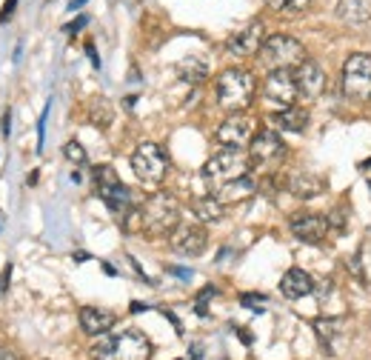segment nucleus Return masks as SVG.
<instances>
[{"instance_id":"9","label":"nucleus","mask_w":371,"mask_h":360,"mask_svg":"<svg viewBox=\"0 0 371 360\" xmlns=\"http://www.w3.org/2000/svg\"><path fill=\"white\" fill-rule=\"evenodd\" d=\"M260 95H263V103L274 112H283L289 106L297 103V80H294V72H268L266 80H263V89H260Z\"/></svg>"},{"instance_id":"6","label":"nucleus","mask_w":371,"mask_h":360,"mask_svg":"<svg viewBox=\"0 0 371 360\" xmlns=\"http://www.w3.org/2000/svg\"><path fill=\"white\" fill-rule=\"evenodd\" d=\"M132 172L143 186H163V180L169 174V155L158 143L143 140L135 152H132Z\"/></svg>"},{"instance_id":"8","label":"nucleus","mask_w":371,"mask_h":360,"mask_svg":"<svg viewBox=\"0 0 371 360\" xmlns=\"http://www.w3.org/2000/svg\"><path fill=\"white\" fill-rule=\"evenodd\" d=\"M340 92L351 103H365L371 98V54L357 52L343 63L340 77Z\"/></svg>"},{"instance_id":"4","label":"nucleus","mask_w":371,"mask_h":360,"mask_svg":"<svg viewBox=\"0 0 371 360\" xmlns=\"http://www.w3.org/2000/svg\"><path fill=\"white\" fill-rule=\"evenodd\" d=\"M252 174V158L249 152L243 149H234V146H220L206 163H203V180L209 183L211 192H218L220 186L232 183L237 177H245Z\"/></svg>"},{"instance_id":"29","label":"nucleus","mask_w":371,"mask_h":360,"mask_svg":"<svg viewBox=\"0 0 371 360\" xmlns=\"http://www.w3.org/2000/svg\"><path fill=\"white\" fill-rule=\"evenodd\" d=\"M63 155H66V160L75 163V166H86V163H89L86 149H83V143H77V140H69V143L63 146Z\"/></svg>"},{"instance_id":"31","label":"nucleus","mask_w":371,"mask_h":360,"mask_svg":"<svg viewBox=\"0 0 371 360\" xmlns=\"http://www.w3.org/2000/svg\"><path fill=\"white\" fill-rule=\"evenodd\" d=\"M334 289H337V286H334V283L326 278L323 283H317V286H315V294H317V300H320V303H328V297H331V292H334Z\"/></svg>"},{"instance_id":"44","label":"nucleus","mask_w":371,"mask_h":360,"mask_svg":"<svg viewBox=\"0 0 371 360\" xmlns=\"http://www.w3.org/2000/svg\"><path fill=\"white\" fill-rule=\"evenodd\" d=\"M200 354H203V349H200V346H195V349L189 352V360H200Z\"/></svg>"},{"instance_id":"41","label":"nucleus","mask_w":371,"mask_h":360,"mask_svg":"<svg viewBox=\"0 0 371 360\" xmlns=\"http://www.w3.org/2000/svg\"><path fill=\"white\" fill-rule=\"evenodd\" d=\"M163 315H166V320H172V323H174V329H177V335H183V323H180V317H177L174 312H169V309H166Z\"/></svg>"},{"instance_id":"27","label":"nucleus","mask_w":371,"mask_h":360,"mask_svg":"<svg viewBox=\"0 0 371 360\" xmlns=\"http://www.w3.org/2000/svg\"><path fill=\"white\" fill-rule=\"evenodd\" d=\"M218 294H220V289H218V286H211V283H209V286H203V289H200V294L195 297V315H197V317H209V303H211V300L218 297Z\"/></svg>"},{"instance_id":"43","label":"nucleus","mask_w":371,"mask_h":360,"mask_svg":"<svg viewBox=\"0 0 371 360\" xmlns=\"http://www.w3.org/2000/svg\"><path fill=\"white\" fill-rule=\"evenodd\" d=\"M103 272H106V275H109V278H114V275H117V269H114V266H112V263H103Z\"/></svg>"},{"instance_id":"34","label":"nucleus","mask_w":371,"mask_h":360,"mask_svg":"<svg viewBox=\"0 0 371 360\" xmlns=\"http://www.w3.org/2000/svg\"><path fill=\"white\" fill-rule=\"evenodd\" d=\"M15 6H17V0H6V3H3V9H0V23H9V20H12V12H15Z\"/></svg>"},{"instance_id":"18","label":"nucleus","mask_w":371,"mask_h":360,"mask_svg":"<svg viewBox=\"0 0 371 360\" xmlns=\"http://www.w3.org/2000/svg\"><path fill=\"white\" fill-rule=\"evenodd\" d=\"M315 286H317V280L308 275L305 269H297V266H292L280 278V292L286 300H303L308 294H315Z\"/></svg>"},{"instance_id":"20","label":"nucleus","mask_w":371,"mask_h":360,"mask_svg":"<svg viewBox=\"0 0 371 360\" xmlns=\"http://www.w3.org/2000/svg\"><path fill=\"white\" fill-rule=\"evenodd\" d=\"M337 20L346 26L371 23V0H337Z\"/></svg>"},{"instance_id":"32","label":"nucleus","mask_w":371,"mask_h":360,"mask_svg":"<svg viewBox=\"0 0 371 360\" xmlns=\"http://www.w3.org/2000/svg\"><path fill=\"white\" fill-rule=\"evenodd\" d=\"M49 109H52V103H46V109H43V114H40V120H38V149H43V140H46V120H49Z\"/></svg>"},{"instance_id":"38","label":"nucleus","mask_w":371,"mask_h":360,"mask_svg":"<svg viewBox=\"0 0 371 360\" xmlns=\"http://www.w3.org/2000/svg\"><path fill=\"white\" fill-rule=\"evenodd\" d=\"M86 54H89V60H91V66H95V69H100V57H98V49H95V43H86Z\"/></svg>"},{"instance_id":"35","label":"nucleus","mask_w":371,"mask_h":360,"mask_svg":"<svg viewBox=\"0 0 371 360\" xmlns=\"http://www.w3.org/2000/svg\"><path fill=\"white\" fill-rule=\"evenodd\" d=\"M9 280H12V263H6V266H3V272H0V294L6 292Z\"/></svg>"},{"instance_id":"16","label":"nucleus","mask_w":371,"mask_h":360,"mask_svg":"<svg viewBox=\"0 0 371 360\" xmlns=\"http://www.w3.org/2000/svg\"><path fill=\"white\" fill-rule=\"evenodd\" d=\"M77 320H80V329L89 338H100V335H109L114 329L117 315L109 312V309H100V306H83L77 312Z\"/></svg>"},{"instance_id":"2","label":"nucleus","mask_w":371,"mask_h":360,"mask_svg":"<svg viewBox=\"0 0 371 360\" xmlns=\"http://www.w3.org/2000/svg\"><path fill=\"white\" fill-rule=\"evenodd\" d=\"M151 340L137 329H126L120 335H100L89 346V360H151Z\"/></svg>"},{"instance_id":"15","label":"nucleus","mask_w":371,"mask_h":360,"mask_svg":"<svg viewBox=\"0 0 371 360\" xmlns=\"http://www.w3.org/2000/svg\"><path fill=\"white\" fill-rule=\"evenodd\" d=\"M294 80H297L300 100H317L326 92V72H323V66L317 63V60H312V57L294 69Z\"/></svg>"},{"instance_id":"19","label":"nucleus","mask_w":371,"mask_h":360,"mask_svg":"<svg viewBox=\"0 0 371 360\" xmlns=\"http://www.w3.org/2000/svg\"><path fill=\"white\" fill-rule=\"evenodd\" d=\"M271 120H274V126L280 129V132H294V135H303V132L308 129V123H312V114H308V109H305V106L294 103V106H289V109H283V112H274V114H271Z\"/></svg>"},{"instance_id":"46","label":"nucleus","mask_w":371,"mask_h":360,"mask_svg":"<svg viewBox=\"0 0 371 360\" xmlns=\"http://www.w3.org/2000/svg\"><path fill=\"white\" fill-rule=\"evenodd\" d=\"M143 309H149L146 303H132V312H143Z\"/></svg>"},{"instance_id":"49","label":"nucleus","mask_w":371,"mask_h":360,"mask_svg":"<svg viewBox=\"0 0 371 360\" xmlns=\"http://www.w3.org/2000/svg\"><path fill=\"white\" fill-rule=\"evenodd\" d=\"M223 360H229V357H223Z\"/></svg>"},{"instance_id":"36","label":"nucleus","mask_w":371,"mask_h":360,"mask_svg":"<svg viewBox=\"0 0 371 360\" xmlns=\"http://www.w3.org/2000/svg\"><path fill=\"white\" fill-rule=\"evenodd\" d=\"M237 338H240V343H243V346H252V343H255L252 329H243V326H240V329H237Z\"/></svg>"},{"instance_id":"22","label":"nucleus","mask_w":371,"mask_h":360,"mask_svg":"<svg viewBox=\"0 0 371 360\" xmlns=\"http://www.w3.org/2000/svg\"><path fill=\"white\" fill-rule=\"evenodd\" d=\"M86 120H89V123L95 126V129L106 132V129L114 123V106H112V100L103 98V95L91 98V100H89V109H86Z\"/></svg>"},{"instance_id":"12","label":"nucleus","mask_w":371,"mask_h":360,"mask_svg":"<svg viewBox=\"0 0 371 360\" xmlns=\"http://www.w3.org/2000/svg\"><path fill=\"white\" fill-rule=\"evenodd\" d=\"M289 232L308 246L323 243V240L328 237V218L320 215V212H297V215L289 218Z\"/></svg>"},{"instance_id":"42","label":"nucleus","mask_w":371,"mask_h":360,"mask_svg":"<svg viewBox=\"0 0 371 360\" xmlns=\"http://www.w3.org/2000/svg\"><path fill=\"white\" fill-rule=\"evenodd\" d=\"M38 177H40V172H38V169H35V172H29V177H26V183H29V186H35V183H38Z\"/></svg>"},{"instance_id":"21","label":"nucleus","mask_w":371,"mask_h":360,"mask_svg":"<svg viewBox=\"0 0 371 360\" xmlns=\"http://www.w3.org/2000/svg\"><path fill=\"white\" fill-rule=\"evenodd\" d=\"M255 192H257L255 174H245V177H237V180H232V183L220 186L218 192H211V195H218V200H220L223 206H229V203H240V200H245V197H252Z\"/></svg>"},{"instance_id":"30","label":"nucleus","mask_w":371,"mask_h":360,"mask_svg":"<svg viewBox=\"0 0 371 360\" xmlns=\"http://www.w3.org/2000/svg\"><path fill=\"white\" fill-rule=\"evenodd\" d=\"M346 209L343 206H340V209H334V212L328 215V229H337V232H343L346 229Z\"/></svg>"},{"instance_id":"37","label":"nucleus","mask_w":371,"mask_h":360,"mask_svg":"<svg viewBox=\"0 0 371 360\" xmlns=\"http://www.w3.org/2000/svg\"><path fill=\"white\" fill-rule=\"evenodd\" d=\"M0 129H3V137L12 135V109L3 112V120H0Z\"/></svg>"},{"instance_id":"47","label":"nucleus","mask_w":371,"mask_h":360,"mask_svg":"<svg viewBox=\"0 0 371 360\" xmlns=\"http://www.w3.org/2000/svg\"><path fill=\"white\" fill-rule=\"evenodd\" d=\"M360 169H371V160H363V163H360Z\"/></svg>"},{"instance_id":"11","label":"nucleus","mask_w":371,"mask_h":360,"mask_svg":"<svg viewBox=\"0 0 371 360\" xmlns=\"http://www.w3.org/2000/svg\"><path fill=\"white\" fill-rule=\"evenodd\" d=\"M209 246V232L203 223H180L169 234V249L180 257H200Z\"/></svg>"},{"instance_id":"5","label":"nucleus","mask_w":371,"mask_h":360,"mask_svg":"<svg viewBox=\"0 0 371 360\" xmlns=\"http://www.w3.org/2000/svg\"><path fill=\"white\" fill-rule=\"evenodd\" d=\"M305 60V46L292 35H268L257 52V63L266 72H294Z\"/></svg>"},{"instance_id":"10","label":"nucleus","mask_w":371,"mask_h":360,"mask_svg":"<svg viewBox=\"0 0 371 360\" xmlns=\"http://www.w3.org/2000/svg\"><path fill=\"white\" fill-rule=\"evenodd\" d=\"M289 155V149L280 137L277 129H257L252 143H249V158H252V166H271V163H280L283 158Z\"/></svg>"},{"instance_id":"48","label":"nucleus","mask_w":371,"mask_h":360,"mask_svg":"<svg viewBox=\"0 0 371 360\" xmlns=\"http://www.w3.org/2000/svg\"><path fill=\"white\" fill-rule=\"evenodd\" d=\"M368 189H371V180H368Z\"/></svg>"},{"instance_id":"33","label":"nucleus","mask_w":371,"mask_h":360,"mask_svg":"<svg viewBox=\"0 0 371 360\" xmlns=\"http://www.w3.org/2000/svg\"><path fill=\"white\" fill-rule=\"evenodd\" d=\"M86 23H89V15H80L77 20H72V23L63 26V32H66V35H75V32H80V29H83Z\"/></svg>"},{"instance_id":"23","label":"nucleus","mask_w":371,"mask_h":360,"mask_svg":"<svg viewBox=\"0 0 371 360\" xmlns=\"http://www.w3.org/2000/svg\"><path fill=\"white\" fill-rule=\"evenodd\" d=\"M192 212L200 223H218L226 215V206L218 200V195H200L192 200Z\"/></svg>"},{"instance_id":"24","label":"nucleus","mask_w":371,"mask_h":360,"mask_svg":"<svg viewBox=\"0 0 371 360\" xmlns=\"http://www.w3.org/2000/svg\"><path fill=\"white\" fill-rule=\"evenodd\" d=\"M177 75H180V80H186V83L200 86V83L209 77V66L203 63L200 57H183L180 63H177Z\"/></svg>"},{"instance_id":"26","label":"nucleus","mask_w":371,"mask_h":360,"mask_svg":"<svg viewBox=\"0 0 371 360\" xmlns=\"http://www.w3.org/2000/svg\"><path fill=\"white\" fill-rule=\"evenodd\" d=\"M266 6L280 15H303L312 6V0H266Z\"/></svg>"},{"instance_id":"14","label":"nucleus","mask_w":371,"mask_h":360,"mask_svg":"<svg viewBox=\"0 0 371 360\" xmlns=\"http://www.w3.org/2000/svg\"><path fill=\"white\" fill-rule=\"evenodd\" d=\"M214 137H218L220 146L243 149V146H249L252 137H255V123H252V117H245V114H229L218 126Z\"/></svg>"},{"instance_id":"7","label":"nucleus","mask_w":371,"mask_h":360,"mask_svg":"<svg viewBox=\"0 0 371 360\" xmlns=\"http://www.w3.org/2000/svg\"><path fill=\"white\" fill-rule=\"evenodd\" d=\"M91 174H95L98 195L109 206V212H114L117 218H123V215L132 212V209L137 206L135 197H132V189L117 177V172L112 166H106V163L103 166H95V169H91Z\"/></svg>"},{"instance_id":"3","label":"nucleus","mask_w":371,"mask_h":360,"mask_svg":"<svg viewBox=\"0 0 371 360\" xmlns=\"http://www.w3.org/2000/svg\"><path fill=\"white\" fill-rule=\"evenodd\" d=\"M140 212V232L149 237L172 234L180 226V203L172 192H151L146 200L137 203Z\"/></svg>"},{"instance_id":"28","label":"nucleus","mask_w":371,"mask_h":360,"mask_svg":"<svg viewBox=\"0 0 371 360\" xmlns=\"http://www.w3.org/2000/svg\"><path fill=\"white\" fill-rule=\"evenodd\" d=\"M237 303L260 315V312H263V309L268 306V297H266V294H260V292H243V294L237 297Z\"/></svg>"},{"instance_id":"39","label":"nucleus","mask_w":371,"mask_h":360,"mask_svg":"<svg viewBox=\"0 0 371 360\" xmlns=\"http://www.w3.org/2000/svg\"><path fill=\"white\" fill-rule=\"evenodd\" d=\"M0 360H20V354L9 346H0Z\"/></svg>"},{"instance_id":"13","label":"nucleus","mask_w":371,"mask_h":360,"mask_svg":"<svg viewBox=\"0 0 371 360\" xmlns=\"http://www.w3.org/2000/svg\"><path fill=\"white\" fill-rule=\"evenodd\" d=\"M263 40H266V26H263L260 17H255V20L245 23L240 32H234V35L226 40V49H229L234 57H252V54L260 52Z\"/></svg>"},{"instance_id":"45","label":"nucleus","mask_w":371,"mask_h":360,"mask_svg":"<svg viewBox=\"0 0 371 360\" xmlns=\"http://www.w3.org/2000/svg\"><path fill=\"white\" fill-rule=\"evenodd\" d=\"M83 3H86V0H72V3H69V9L75 12V9H77V6H83Z\"/></svg>"},{"instance_id":"17","label":"nucleus","mask_w":371,"mask_h":360,"mask_svg":"<svg viewBox=\"0 0 371 360\" xmlns=\"http://www.w3.org/2000/svg\"><path fill=\"white\" fill-rule=\"evenodd\" d=\"M283 189L300 200H312L317 195L326 192V180L320 174H308V172H297V174H283Z\"/></svg>"},{"instance_id":"25","label":"nucleus","mask_w":371,"mask_h":360,"mask_svg":"<svg viewBox=\"0 0 371 360\" xmlns=\"http://www.w3.org/2000/svg\"><path fill=\"white\" fill-rule=\"evenodd\" d=\"M312 329H315L317 343L323 346V352H326V354H334L331 340H334L337 332H340V320H334V317H315V320H312Z\"/></svg>"},{"instance_id":"1","label":"nucleus","mask_w":371,"mask_h":360,"mask_svg":"<svg viewBox=\"0 0 371 360\" xmlns=\"http://www.w3.org/2000/svg\"><path fill=\"white\" fill-rule=\"evenodd\" d=\"M255 98H257L255 72L243 66H232L214 77V100H218V106L226 114H245V109H252Z\"/></svg>"},{"instance_id":"40","label":"nucleus","mask_w":371,"mask_h":360,"mask_svg":"<svg viewBox=\"0 0 371 360\" xmlns=\"http://www.w3.org/2000/svg\"><path fill=\"white\" fill-rule=\"evenodd\" d=\"M169 272L177 275L180 280H192V272H186V269H180V266H169Z\"/></svg>"}]
</instances>
